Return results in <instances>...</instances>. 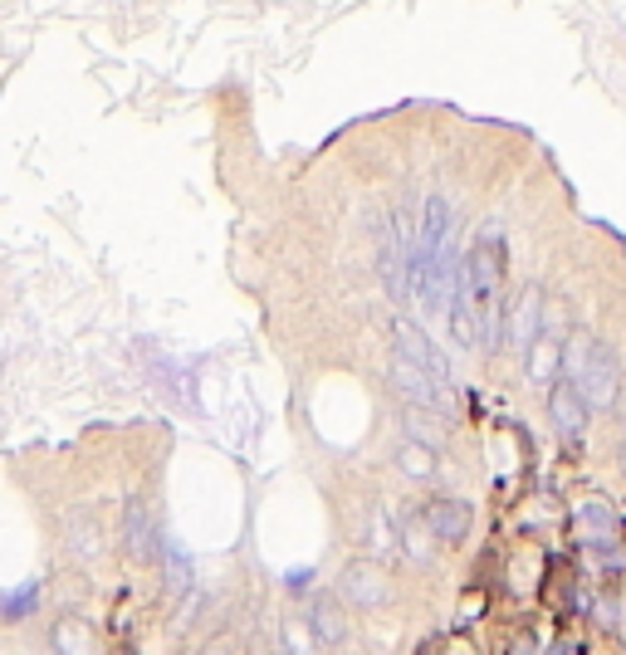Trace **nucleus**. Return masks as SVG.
<instances>
[{"label": "nucleus", "instance_id": "obj_2", "mask_svg": "<svg viewBox=\"0 0 626 655\" xmlns=\"http://www.w3.org/2000/svg\"><path fill=\"white\" fill-rule=\"evenodd\" d=\"M392 337H396V353L402 357H411L416 367H421L426 377H431L436 387H441L445 397H451V363H445V353L441 347L431 343V337L421 333V328H416L411 319H392Z\"/></svg>", "mask_w": 626, "mask_h": 655}, {"label": "nucleus", "instance_id": "obj_5", "mask_svg": "<svg viewBox=\"0 0 626 655\" xmlns=\"http://www.w3.org/2000/svg\"><path fill=\"white\" fill-rule=\"evenodd\" d=\"M123 548H128L132 563H152V558H162V543H156V524H152V509L132 494L128 504H123Z\"/></svg>", "mask_w": 626, "mask_h": 655}, {"label": "nucleus", "instance_id": "obj_10", "mask_svg": "<svg viewBox=\"0 0 626 655\" xmlns=\"http://www.w3.org/2000/svg\"><path fill=\"white\" fill-rule=\"evenodd\" d=\"M558 372H563V347H558V337L553 333H544L534 347H529V382L548 387Z\"/></svg>", "mask_w": 626, "mask_h": 655}, {"label": "nucleus", "instance_id": "obj_3", "mask_svg": "<svg viewBox=\"0 0 626 655\" xmlns=\"http://www.w3.org/2000/svg\"><path fill=\"white\" fill-rule=\"evenodd\" d=\"M387 382L402 392L406 401H411V411H451V397L441 392V387L431 382V377L421 372V367L411 363V357H402V353H392V367H387Z\"/></svg>", "mask_w": 626, "mask_h": 655}, {"label": "nucleus", "instance_id": "obj_9", "mask_svg": "<svg viewBox=\"0 0 626 655\" xmlns=\"http://www.w3.org/2000/svg\"><path fill=\"white\" fill-rule=\"evenodd\" d=\"M309 631H313V641H323V646L348 641V611H343V601L338 597H309Z\"/></svg>", "mask_w": 626, "mask_h": 655}, {"label": "nucleus", "instance_id": "obj_8", "mask_svg": "<svg viewBox=\"0 0 626 655\" xmlns=\"http://www.w3.org/2000/svg\"><path fill=\"white\" fill-rule=\"evenodd\" d=\"M421 519L431 524V533L441 538V543H465V533H470V504L465 499H431L421 509Z\"/></svg>", "mask_w": 626, "mask_h": 655}, {"label": "nucleus", "instance_id": "obj_12", "mask_svg": "<svg viewBox=\"0 0 626 655\" xmlns=\"http://www.w3.org/2000/svg\"><path fill=\"white\" fill-rule=\"evenodd\" d=\"M162 573H166V591H172V597H186V591H192V558H186L176 543L162 553Z\"/></svg>", "mask_w": 626, "mask_h": 655}, {"label": "nucleus", "instance_id": "obj_1", "mask_svg": "<svg viewBox=\"0 0 626 655\" xmlns=\"http://www.w3.org/2000/svg\"><path fill=\"white\" fill-rule=\"evenodd\" d=\"M578 392L588 397L592 411L617 406V397H622V357H617V347H612V343H602V337L592 343L588 367L578 372Z\"/></svg>", "mask_w": 626, "mask_h": 655}, {"label": "nucleus", "instance_id": "obj_16", "mask_svg": "<svg viewBox=\"0 0 626 655\" xmlns=\"http://www.w3.org/2000/svg\"><path fill=\"white\" fill-rule=\"evenodd\" d=\"M402 470L416 474V480H431V474H436V450H426V446H402Z\"/></svg>", "mask_w": 626, "mask_h": 655}, {"label": "nucleus", "instance_id": "obj_13", "mask_svg": "<svg viewBox=\"0 0 626 655\" xmlns=\"http://www.w3.org/2000/svg\"><path fill=\"white\" fill-rule=\"evenodd\" d=\"M55 646H59V655H98V646H93V636H89L83 621H59V627H55Z\"/></svg>", "mask_w": 626, "mask_h": 655}, {"label": "nucleus", "instance_id": "obj_14", "mask_svg": "<svg viewBox=\"0 0 626 655\" xmlns=\"http://www.w3.org/2000/svg\"><path fill=\"white\" fill-rule=\"evenodd\" d=\"M578 524L588 528V533H612L617 528V514H612V504L607 499H588V504H578Z\"/></svg>", "mask_w": 626, "mask_h": 655}, {"label": "nucleus", "instance_id": "obj_19", "mask_svg": "<svg viewBox=\"0 0 626 655\" xmlns=\"http://www.w3.org/2000/svg\"><path fill=\"white\" fill-rule=\"evenodd\" d=\"M622 464H626V440H622Z\"/></svg>", "mask_w": 626, "mask_h": 655}, {"label": "nucleus", "instance_id": "obj_17", "mask_svg": "<svg viewBox=\"0 0 626 655\" xmlns=\"http://www.w3.org/2000/svg\"><path fill=\"white\" fill-rule=\"evenodd\" d=\"M35 597H39V583H25L20 591H10V597H5V617H25V611L35 607Z\"/></svg>", "mask_w": 626, "mask_h": 655}, {"label": "nucleus", "instance_id": "obj_18", "mask_svg": "<svg viewBox=\"0 0 626 655\" xmlns=\"http://www.w3.org/2000/svg\"><path fill=\"white\" fill-rule=\"evenodd\" d=\"M617 411H622V421H626V387H622V397H617Z\"/></svg>", "mask_w": 626, "mask_h": 655}, {"label": "nucleus", "instance_id": "obj_6", "mask_svg": "<svg viewBox=\"0 0 626 655\" xmlns=\"http://www.w3.org/2000/svg\"><path fill=\"white\" fill-rule=\"evenodd\" d=\"M548 416H553V426H558L568 440H582V436H588L592 406H588V397L578 392V382H553V392H548Z\"/></svg>", "mask_w": 626, "mask_h": 655}, {"label": "nucleus", "instance_id": "obj_15", "mask_svg": "<svg viewBox=\"0 0 626 655\" xmlns=\"http://www.w3.org/2000/svg\"><path fill=\"white\" fill-rule=\"evenodd\" d=\"M426 538H436V533H431V524L416 514V519L406 524V553H411V563H426V558H431V543H426Z\"/></svg>", "mask_w": 626, "mask_h": 655}, {"label": "nucleus", "instance_id": "obj_4", "mask_svg": "<svg viewBox=\"0 0 626 655\" xmlns=\"http://www.w3.org/2000/svg\"><path fill=\"white\" fill-rule=\"evenodd\" d=\"M544 319H548L544 289H538V284H529V289L505 309V333H509V343L524 347V353H529V347H534L538 337H544Z\"/></svg>", "mask_w": 626, "mask_h": 655}, {"label": "nucleus", "instance_id": "obj_7", "mask_svg": "<svg viewBox=\"0 0 626 655\" xmlns=\"http://www.w3.org/2000/svg\"><path fill=\"white\" fill-rule=\"evenodd\" d=\"M387 573L378 563H348L343 567V597H352L358 607H382L387 601Z\"/></svg>", "mask_w": 626, "mask_h": 655}, {"label": "nucleus", "instance_id": "obj_11", "mask_svg": "<svg viewBox=\"0 0 626 655\" xmlns=\"http://www.w3.org/2000/svg\"><path fill=\"white\" fill-rule=\"evenodd\" d=\"M406 436H411V446H426V450L445 446V426H436L431 411H411V406H406Z\"/></svg>", "mask_w": 626, "mask_h": 655}]
</instances>
